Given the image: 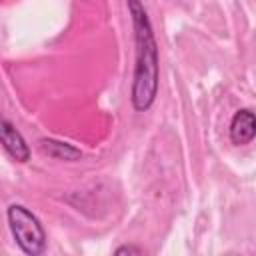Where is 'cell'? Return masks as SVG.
I'll return each instance as SVG.
<instances>
[{
    "label": "cell",
    "instance_id": "cell-1",
    "mask_svg": "<svg viewBox=\"0 0 256 256\" xmlns=\"http://www.w3.org/2000/svg\"><path fill=\"white\" fill-rule=\"evenodd\" d=\"M126 4L132 18L134 44H136V62H134V74H132L130 100L134 110L146 112L158 96V80H160L158 44L154 38L150 18L144 10V4L140 0H126Z\"/></svg>",
    "mask_w": 256,
    "mask_h": 256
},
{
    "label": "cell",
    "instance_id": "cell-2",
    "mask_svg": "<svg viewBox=\"0 0 256 256\" xmlns=\"http://www.w3.org/2000/svg\"><path fill=\"white\" fill-rule=\"evenodd\" d=\"M8 226L18 248L28 256H40L46 250V232L38 216L22 204H10L6 210Z\"/></svg>",
    "mask_w": 256,
    "mask_h": 256
},
{
    "label": "cell",
    "instance_id": "cell-3",
    "mask_svg": "<svg viewBox=\"0 0 256 256\" xmlns=\"http://www.w3.org/2000/svg\"><path fill=\"white\" fill-rule=\"evenodd\" d=\"M230 142L236 146H246L256 138V112L250 108H240L234 112L228 128Z\"/></svg>",
    "mask_w": 256,
    "mask_h": 256
},
{
    "label": "cell",
    "instance_id": "cell-6",
    "mask_svg": "<svg viewBox=\"0 0 256 256\" xmlns=\"http://www.w3.org/2000/svg\"><path fill=\"white\" fill-rule=\"evenodd\" d=\"M114 252H116V254H144V250H142V248H138V246H130V244L118 246Z\"/></svg>",
    "mask_w": 256,
    "mask_h": 256
},
{
    "label": "cell",
    "instance_id": "cell-5",
    "mask_svg": "<svg viewBox=\"0 0 256 256\" xmlns=\"http://www.w3.org/2000/svg\"><path fill=\"white\" fill-rule=\"evenodd\" d=\"M38 148L42 154L56 158V160H66V162H76L82 158V150L68 144V142H60L54 138H40L38 140Z\"/></svg>",
    "mask_w": 256,
    "mask_h": 256
},
{
    "label": "cell",
    "instance_id": "cell-4",
    "mask_svg": "<svg viewBox=\"0 0 256 256\" xmlns=\"http://www.w3.org/2000/svg\"><path fill=\"white\" fill-rule=\"evenodd\" d=\"M0 142H2L4 150L10 154V158H14L16 162L30 160V148H28L24 136L16 130V126L8 118H2V122H0Z\"/></svg>",
    "mask_w": 256,
    "mask_h": 256
}]
</instances>
